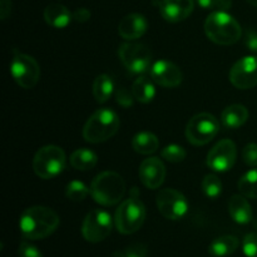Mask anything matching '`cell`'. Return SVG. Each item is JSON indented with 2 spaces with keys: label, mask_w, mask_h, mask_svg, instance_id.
I'll list each match as a JSON object with an SVG mask.
<instances>
[{
  "label": "cell",
  "mask_w": 257,
  "mask_h": 257,
  "mask_svg": "<svg viewBox=\"0 0 257 257\" xmlns=\"http://www.w3.org/2000/svg\"><path fill=\"white\" fill-rule=\"evenodd\" d=\"M230 82L237 89H251L257 85V57L248 55L237 60L230 70Z\"/></svg>",
  "instance_id": "13"
},
{
  "label": "cell",
  "mask_w": 257,
  "mask_h": 257,
  "mask_svg": "<svg viewBox=\"0 0 257 257\" xmlns=\"http://www.w3.org/2000/svg\"><path fill=\"white\" fill-rule=\"evenodd\" d=\"M195 9L193 0H162L160 13L168 23H180L187 19Z\"/></svg>",
  "instance_id": "16"
},
{
  "label": "cell",
  "mask_w": 257,
  "mask_h": 257,
  "mask_svg": "<svg viewBox=\"0 0 257 257\" xmlns=\"http://www.w3.org/2000/svg\"><path fill=\"white\" fill-rule=\"evenodd\" d=\"M237 187L241 195L247 198L257 200V168L250 170L238 180Z\"/></svg>",
  "instance_id": "26"
},
{
  "label": "cell",
  "mask_w": 257,
  "mask_h": 257,
  "mask_svg": "<svg viewBox=\"0 0 257 257\" xmlns=\"http://www.w3.org/2000/svg\"><path fill=\"white\" fill-rule=\"evenodd\" d=\"M98 162V156L88 148H79L70 156V165L73 168L79 171H89L95 167Z\"/></svg>",
  "instance_id": "24"
},
{
  "label": "cell",
  "mask_w": 257,
  "mask_h": 257,
  "mask_svg": "<svg viewBox=\"0 0 257 257\" xmlns=\"http://www.w3.org/2000/svg\"><path fill=\"white\" fill-rule=\"evenodd\" d=\"M248 119V110L242 104H231L221 113V122L228 130H236L245 124Z\"/></svg>",
  "instance_id": "20"
},
{
  "label": "cell",
  "mask_w": 257,
  "mask_h": 257,
  "mask_svg": "<svg viewBox=\"0 0 257 257\" xmlns=\"http://www.w3.org/2000/svg\"><path fill=\"white\" fill-rule=\"evenodd\" d=\"M146 220V207L138 197L131 196L123 201L114 215V225L118 232L131 235L140 230Z\"/></svg>",
  "instance_id": "6"
},
{
  "label": "cell",
  "mask_w": 257,
  "mask_h": 257,
  "mask_svg": "<svg viewBox=\"0 0 257 257\" xmlns=\"http://www.w3.org/2000/svg\"><path fill=\"white\" fill-rule=\"evenodd\" d=\"M125 193V182L122 176L113 171H105L95 176L90 183V195L100 206H114Z\"/></svg>",
  "instance_id": "3"
},
{
  "label": "cell",
  "mask_w": 257,
  "mask_h": 257,
  "mask_svg": "<svg viewBox=\"0 0 257 257\" xmlns=\"http://www.w3.org/2000/svg\"><path fill=\"white\" fill-rule=\"evenodd\" d=\"M118 57L125 69L133 74H143L152 67V54L141 43H123L118 49Z\"/></svg>",
  "instance_id": "8"
},
{
  "label": "cell",
  "mask_w": 257,
  "mask_h": 257,
  "mask_svg": "<svg viewBox=\"0 0 257 257\" xmlns=\"http://www.w3.org/2000/svg\"><path fill=\"white\" fill-rule=\"evenodd\" d=\"M160 147L157 136L151 132H141L133 137L132 148L140 155H152Z\"/></svg>",
  "instance_id": "23"
},
{
  "label": "cell",
  "mask_w": 257,
  "mask_h": 257,
  "mask_svg": "<svg viewBox=\"0 0 257 257\" xmlns=\"http://www.w3.org/2000/svg\"><path fill=\"white\" fill-rule=\"evenodd\" d=\"M125 257H147V247L142 243H136L124 250Z\"/></svg>",
  "instance_id": "35"
},
{
  "label": "cell",
  "mask_w": 257,
  "mask_h": 257,
  "mask_svg": "<svg viewBox=\"0 0 257 257\" xmlns=\"http://www.w3.org/2000/svg\"><path fill=\"white\" fill-rule=\"evenodd\" d=\"M161 156H162L163 160L168 161L171 163H180L182 161H185L187 153H186L185 148L181 147V146L170 145L163 148L162 152H161Z\"/></svg>",
  "instance_id": "29"
},
{
  "label": "cell",
  "mask_w": 257,
  "mask_h": 257,
  "mask_svg": "<svg viewBox=\"0 0 257 257\" xmlns=\"http://www.w3.org/2000/svg\"><path fill=\"white\" fill-rule=\"evenodd\" d=\"M203 9H216L217 12H227L232 7V0H196Z\"/></svg>",
  "instance_id": "30"
},
{
  "label": "cell",
  "mask_w": 257,
  "mask_h": 257,
  "mask_svg": "<svg viewBox=\"0 0 257 257\" xmlns=\"http://www.w3.org/2000/svg\"><path fill=\"white\" fill-rule=\"evenodd\" d=\"M237 158V148L233 141L222 140L216 143L207 155L208 168L215 172H227L233 167Z\"/></svg>",
  "instance_id": "12"
},
{
  "label": "cell",
  "mask_w": 257,
  "mask_h": 257,
  "mask_svg": "<svg viewBox=\"0 0 257 257\" xmlns=\"http://www.w3.org/2000/svg\"><path fill=\"white\" fill-rule=\"evenodd\" d=\"M10 73L19 87L24 89H32L39 82L40 67L34 58L19 53L12 59Z\"/></svg>",
  "instance_id": "9"
},
{
  "label": "cell",
  "mask_w": 257,
  "mask_h": 257,
  "mask_svg": "<svg viewBox=\"0 0 257 257\" xmlns=\"http://www.w3.org/2000/svg\"><path fill=\"white\" fill-rule=\"evenodd\" d=\"M12 10V2L10 0H0V18L5 20L10 15Z\"/></svg>",
  "instance_id": "37"
},
{
  "label": "cell",
  "mask_w": 257,
  "mask_h": 257,
  "mask_svg": "<svg viewBox=\"0 0 257 257\" xmlns=\"http://www.w3.org/2000/svg\"><path fill=\"white\" fill-rule=\"evenodd\" d=\"M242 250L247 257H257V233H247L243 238Z\"/></svg>",
  "instance_id": "31"
},
{
  "label": "cell",
  "mask_w": 257,
  "mask_h": 257,
  "mask_svg": "<svg viewBox=\"0 0 257 257\" xmlns=\"http://www.w3.org/2000/svg\"><path fill=\"white\" fill-rule=\"evenodd\" d=\"M220 122L210 113H198L186 125V138L193 146H205L217 136Z\"/></svg>",
  "instance_id": "7"
},
{
  "label": "cell",
  "mask_w": 257,
  "mask_h": 257,
  "mask_svg": "<svg viewBox=\"0 0 257 257\" xmlns=\"http://www.w3.org/2000/svg\"><path fill=\"white\" fill-rule=\"evenodd\" d=\"M112 257H125L124 251H117V252L113 253Z\"/></svg>",
  "instance_id": "39"
},
{
  "label": "cell",
  "mask_w": 257,
  "mask_h": 257,
  "mask_svg": "<svg viewBox=\"0 0 257 257\" xmlns=\"http://www.w3.org/2000/svg\"><path fill=\"white\" fill-rule=\"evenodd\" d=\"M245 45L252 53H257V32L248 29L245 37Z\"/></svg>",
  "instance_id": "36"
},
{
  "label": "cell",
  "mask_w": 257,
  "mask_h": 257,
  "mask_svg": "<svg viewBox=\"0 0 257 257\" xmlns=\"http://www.w3.org/2000/svg\"><path fill=\"white\" fill-rule=\"evenodd\" d=\"M18 253H19V257H43L38 247H35L32 243L25 242V241L20 243Z\"/></svg>",
  "instance_id": "34"
},
{
  "label": "cell",
  "mask_w": 257,
  "mask_h": 257,
  "mask_svg": "<svg viewBox=\"0 0 257 257\" xmlns=\"http://www.w3.org/2000/svg\"><path fill=\"white\" fill-rule=\"evenodd\" d=\"M153 83L155 82H153L152 79L145 77V75L138 77L137 79L133 82L132 88H131L135 99L141 103L152 102L153 98H155L156 95V88Z\"/></svg>",
  "instance_id": "22"
},
{
  "label": "cell",
  "mask_w": 257,
  "mask_h": 257,
  "mask_svg": "<svg viewBox=\"0 0 257 257\" xmlns=\"http://www.w3.org/2000/svg\"><path fill=\"white\" fill-rule=\"evenodd\" d=\"M246 2H247L248 4L253 5V7H256V8H257V0H246Z\"/></svg>",
  "instance_id": "40"
},
{
  "label": "cell",
  "mask_w": 257,
  "mask_h": 257,
  "mask_svg": "<svg viewBox=\"0 0 257 257\" xmlns=\"http://www.w3.org/2000/svg\"><path fill=\"white\" fill-rule=\"evenodd\" d=\"M90 193V188H88V186L85 183H83L82 181H72L67 185V190H65V195L73 202H82L85 198L88 197V195Z\"/></svg>",
  "instance_id": "27"
},
{
  "label": "cell",
  "mask_w": 257,
  "mask_h": 257,
  "mask_svg": "<svg viewBox=\"0 0 257 257\" xmlns=\"http://www.w3.org/2000/svg\"><path fill=\"white\" fill-rule=\"evenodd\" d=\"M44 19L48 25L57 29H63L68 27L72 22L73 14L68 10L67 7L62 4H49L44 10Z\"/></svg>",
  "instance_id": "19"
},
{
  "label": "cell",
  "mask_w": 257,
  "mask_h": 257,
  "mask_svg": "<svg viewBox=\"0 0 257 257\" xmlns=\"http://www.w3.org/2000/svg\"><path fill=\"white\" fill-rule=\"evenodd\" d=\"M113 221L109 213L103 210H93L85 216L82 225V235L88 242L97 243L110 235Z\"/></svg>",
  "instance_id": "10"
},
{
  "label": "cell",
  "mask_w": 257,
  "mask_h": 257,
  "mask_svg": "<svg viewBox=\"0 0 257 257\" xmlns=\"http://www.w3.org/2000/svg\"><path fill=\"white\" fill-rule=\"evenodd\" d=\"M242 160L250 167H257V145L248 143L242 150Z\"/></svg>",
  "instance_id": "32"
},
{
  "label": "cell",
  "mask_w": 257,
  "mask_h": 257,
  "mask_svg": "<svg viewBox=\"0 0 257 257\" xmlns=\"http://www.w3.org/2000/svg\"><path fill=\"white\" fill-rule=\"evenodd\" d=\"M148 23L143 15L132 13L123 18L118 25V33L125 40H136L147 32Z\"/></svg>",
  "instance_id": "17"
},
{
  "label": "cell",
  "mask_w": 257,
  "mask_h": 257,
  "mask_svg": "<svg viewBox=\"0 0 257 257\" xmlns=\"http://www.w3.org/2000/svg\"><path fill=\"white\" fill-rule=\"evenodd\" d=\"M73 18H74L77 22L84 23L90 18V12L88 9H85V8H80V9H78L77 12H74Z\"/></svg>",
  "instance_id": "38"
},
{
  "label": "cell",
  "mask_w": 257,
  "mask_h": 257,
  "mask_svg": "<svg viewBox=\"0 0 257 257\" xmlns=\"http://www.w3.org/2000/svg\"><path fill=\"white\" fill-rule=\"evenodd\" d=\"M140 178L143 186L150 190L161 187L166 178V167L157 157L146 158L140 166Z\"/></svg>",
  "instance_id": "15"
},
{
  "label": "cell",
  "mask_w": 257,
  "mask_h": 257,
  "mask_svg": "<svg viewBox=\"0 0 257 257\" xmlns=\"http://www.w3.org/2000/svg\"><path fill=\"white\" fill-rule=\"evenodd\" d=\"M240 246V241L236 236L225 235L217 237L211 242L208 252L213 257H226L235 252Z\"/></svg>",
  "instance_id": "21"
},
{
  "label": "cell",
  "mask_w": 257,
  "mask_h": 257,
  "mask_svg": "<svg viewBox=\"0 0 257 257\" xmlns=\"http://www.w3.org/2000/svg\"><path fill=\"white\" fill-rule=\"evenodd\" d=\"M203 193L211 200H215L222 193V182L216 175H207L201 183Z\"/></svg>",
  "instance_id": "28"
},
{
  "label": "cell",
  "mask_w": 257,
  "mask_h": 257,
  "mask_svg": "<svg viewBox=\"0 0 257 257\" xmlns=\"http://www.w3.org/2000/svg\"><path fill=\"white\" fill-rule=\"evenodd\" d=\"M151 78L161 87L175 88L182 83L183 75L175 63L168 60H157L151 67Z\"/></svg>",
  "instance_id": "14"
},
{
  "label": "cell",
  "mask_w": 257,
  "mask_h": 257,
  "mask_svg": "<svg viewBox=\"0 0 257 257\" xmlns=\"http://www.w3.org/2000/svg\"><path fill=\"white\" fill-rule=\"evenodd\" d=\"M67 157L64 151L58 146H44L33 158V170L43 180H52L64 171Z\"/></svg>",
  "instance_id": "5"
},
{
  "label": "cell",
  "mask_w": 257,
  "mask_h": 257,
  "mask_svg": "<svg viewBox=\"0 0 257 257\" xmlns=\"http://www.w3.org/2000/svg\"><path fill=\"white\" fill-rule=\"evenodd\" d=\"M205 33L208 39L216 44L231 45L240 40L242 29L232 15L216 10L206 19Z\"/></svg>",
  "instance_id": "2"
},
{
  "label": "cell",
  "mask_w": 257,
  "mask_h": 257,
  "mask_svg": "<svg viewBox=\"0 0 257 257\" xmlns=\"http://www.w3.org/2000/svg\"><path fill=\"white\" fill-rule=\"evenodd\" d=\"M114 92V83L108 74H99L93 82V97L98 103H105Z\"/></svg>",
  "instance_id": "25"
},
{
  "label": "cell",
  "mask_w": 257,
  "mask_h": 257,
  "mask_svg": "<svg viewBox=\"0 0 257 257\" xmlns=\"http://www.w3.org/2000/svg\"><path fill=\"white\" fill-rule=\"evenodd\" d=\"M131 92H132V90H131ZM131 92L128 89H125V88H118L117 92H115V99H117L118 104H120L124 108L133 105L135 97H133V93Z\"/></svg>",
  "instance_id": "33"
},
{
  "label": "cell",
  "mask_w": 257,
  "mask_h": 257,
  "mask_svg": "<svg viewBox=\"0 0 257 257\" xmlns=\"http://www.w3.org/2000/svg\"><path fill=\"white\" fill-rule=\"evenodd\" d=\"M59 222V216L52 208L33 206L22 213L19 228L22 235L28 240H43L55 232Z\"/></svg>",
  "instance_id": "1"
},
{
  "label": "cell",
  "mask_w": 257,
  "mask_h": 257,
  "mask_svg": "<svg viewBox=\"0 0 257 257\" xmlns=\"http://www.w3.org/2000/svg\"><path fill=\"white\" fill-rule=\"evenodd\" d=\"M228 213L238 225H247L252 220V207L247 197L243 195H233L228 201Z\"/></svg>",
  "instance_id": "18"
},
{
  "label": "cell",
  "mask_w": 257,
  "mask_h": 257,
  "mask_svg": "<svg viewBox=\"0 0 257 257\" xmlns=\"http://www.w3.org/2000/svg\"><path fill=\"white\" fill-rule=\"evenodd\" d=\"M119 118L109 108L98 109L88 118L83 128V137L89 143H102L112 138L119 130Z\"/></svg>",
  "instance_id": "4"
},
{
  "label": "cell",
  "mask_w": 257,
  "mask_h": 257,
  "mask_svg": "<svg viewBox=\"0 0 257 257\" xmlns=\"http://www.w3.org/2000/svg\"><path fill=\"white\" fill-rule=\"evenodd\" d=\"M157 207L167 220H181L188 212V202L185 195L175 188H163L157 195Z\"/></svg>",
  "instance_id": "11"
}]
</instances>
